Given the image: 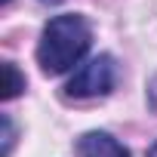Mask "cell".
Masks as SVG:
<instances>
[{
    "label": "cell",
    "instance_id": "cell-4",
    "mask_svg": "<svg viewBox=\"0 0 157 157\" xmlns=\"http://www.w3.org/2000/svg\"><path fill=\"white\" fill-rule=\"evenodd\" d=\"M0 74H3V83H0V99L10 102V99H16V96L25 90V77L19 74V68H16L13 62H3V65H0Z\"/></svg>",
    "mask_w": 157,
    "mask_h": 157
},
{
    "label": "cell",
    "instance_id": "cell-2",
    "mask_svg": "<svg viewBox=\"0 0 157 157\" xmlns=\"http://www.w3.org/2000/svg\"><path fill=\"white\" fill-rule=\"evenodd\" d=\"M114 83H117V65L108 52H102L74 71V77L65 86V96L68 99H96V96H108L114 90Z\"/></svg>",
    "mask_w": 157,
    "mask_h": 157
},
{
    "label": "cell",
    "instance_id": "cell-6",
    "mask_svg": "<svg viewBox=\"0 0 157 157\" xmlns=\"http://www.w3.org/2000/svg\"><path fill=\"white\" fill-rule=\"evenodd\" d=\"M148 157H157V142H154V145L148 148Z\"/></svg>",
    "mask_w": 157,
    "mask_h": 157
},
{
    "label": "cell",
    "instance_id": "cell-5",
    "mask_svg": "<svg viewBox=\"0 0 157 157\" xmlns=\"http://www.w3.org/2000/svg\"><path fill=\"white\" fill-rule=\"evenodd\" d=\"M0 126H3V157H10V151H13V120H10V114H0Z\"/></svg>",
    "mask_w": 157,
    "mask_h": 157
},
{
    "label": "cell",
    "instance_id": "cell-7",
    "mask_svg": "<svg viewBox=\"0 0 157 157\" xmlns=\"http://www.w3.org/2000/svg\"><path fill=\"white\" fill-rule=\"evenodd\" d=\"M0 3H10V0H0Z\"/></svg>",
    "mask_w": 157,
    "mask_h": 157
},
{
    "label": "cell",
    "instance_id": "cell-1",
    "mask_svg": "<svg viewBox=\"0 0 157 157\" xmlns=\"http://www.w3.org/2000/svg\"><path fill=\"white\" fill-rule=\"evenodd\" d=\"M93 43V28L83 16L65 13L46 22L40 43H37V62L46 74H65L86 56Z\"/></svg>",
    "mask_w": 157,
    "mask_h": 157
},
{
    "label": "cell",
    "instance_id": "cell-3",
    "mask_svg": "<svg viewBox=\"0 0 157 157\" xmlns=\"http://www.w3.org/2000/svg\"><path fill=\"white\" fill-rule=\"evenodd\" d=\"M77 154L80 157H129L126 145H120L111 132H83L77 139Z\"/></svg>",
    "mask_w": 157,
    "mask_h": 157
}]
</instances>
